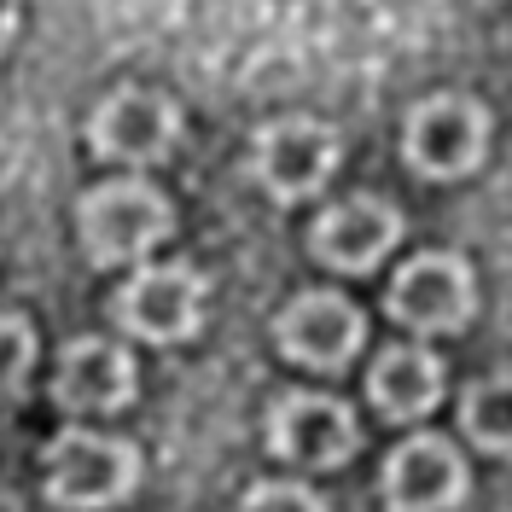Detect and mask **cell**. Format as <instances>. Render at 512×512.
I'll list each match as a JSON object with an SVG mask.
<instances>
[{
  "label": "cell",
  "mask_w": 512,
  "mask_h": 512,
  "mask_svg": "<svg viewBox=\"0 0 512 512\" xmlns=\"http://www.w3.org/2000/svg\"><path fill=\"white\" fill-rule=\"evenodd\" d=\"M344 158V140L338 128H326L320 117H280L256 134L251 146V175L256 187L280 204H297V198H315L332 169Z\"/></svg>",
  "instance_id": "obj_5"
},
{
  "label": "cell",
  "mask_w": 512,
  "mask_h": 512,
  "mask_svg": "<svg viewBox=\"0 0 512 512\" xmlns=\"http://www.w3.org/2000/svg\"><path fill=\"white\" fill-rule=\"evenodd\" d=\"M466 489H472V466L437 431L402 437L379 466L384 512H454L466 501Z\"/></svg>",
  "instance_id": "obj_7"
},
{
  "label": "cell",
  "mask_w": 512,
  "mask_h": 512,
  "mask_svg": "<svg viewBox=\"0 0 512 512\" xmlns=\"http://www.w3.org/2000/svg\"><path fill=\"white\" fill-rule=\"evenodd\" d=\"M134 355L111 338H70L59 350V373H53V402L64 414H123L134 402Z\"/></svg>",
  "instance_id": "obj_12"
},
{
  "label": "cell",
  "mask_w": 512,
  "mask_h": 512,
  "mask_svg": "<svg viewBox=\"0 0 512 512\" xmlns=\"http://www.w3.org/2000/svg\"><path fill=\"white\" fill-rule=\"evenodd\" d=\"M35 373V326L24 315H0V402H18Z\"/></svg>",
  "instance_id": "obj_15"
},
{
  "label": "cell",
  "mask_w": 512,
  "mask_h": 512,
  "mask_svg": "<svg viewBox=\"0 0 512 512\" xmlns=\"http://www.w3.org/2000/svg\"><path fill=\"white\" fill-rule=\"evenodd\" d=\"M443 361L431 350H419V344H390V350L373 361V373H367V396H373V408H379L390 425H419V419L437 414V402H443Z\"/></svg>",
  "instance_id": "obj_13"
},
{
  "label": "cell",
  "mask_w": 512,
  "mask_h": 512,
  "mask_svg": "<svg viewBox=\"0 0 512 512\" xmlns=\"http://www.w3.org/2000/svg\"><path fill=\"white\" fill-rule=\"evenodd\" d=\"M274 344L309 373H344L350 355L367 344V320L344 291H297L274 320Z\"/></svg>",
  "instance_id": "obj_9"
},
{
  "label": "cell",
  "mask_w": 512,
  "mask_h": 512,
  "mask_svg": "<svg viewBox=\"0 0 512 512\" xmlns=\"http://www.w3.org/2000/svg\"><path fill=\"white\" fill-rule=\"evenodd\" d=\"M18 35V0H0V47Z\"/></svg>",
  "instance_id": "obj_17"
},
{
  "label": "cell",
  "mask_w": 512,
  "mask_h": 512,
  "mask_svg": "<svg viewBox=\"0 0 512 512\" xmlns=\"http://www.w3.org/2000/svg\"><path fill=\"white\" fill-rule=\"evenodd\" d=\"M384 309L396 326H408L419 338H448L466 332L478 315V274L472 262L454 251H425L396 268V280L384 291Z\"/></svg>",
  "instance_id": "obj_3"
},
{
  "label": "cell",
  "mask_w": 512,
  "mask_h": 512,
  "mask_svg": "<svg viewBox=\"0 0 512 512\" xmlns=\"http://www.w3.org/2000/svg\"><path fill=\"white\" fill-rule=\"evenodd\" d=\"M396 239H402L396 204H384L373 192H355V198H338L315 216L309 251H315V262L338 268V274H367L396 251Z\"/></svg>",
  "instance_id": "obj_10"
},
{
  "label": "cell",
  "mask_w": 512,
  "mask_h": 512,
  "mask_svg": "<svg viewBox=\"0 0 512 512\" xmlns=\"http://www.w3.org/2000/svg\"><path fill=\"white\" fill-rule=\"evenodd\" d=\"M239 512H326V501L297 478H256L251 489H245Z\"/></svg>",
  "instance_id": "obj_16"
},
{
  "label": "cell",
  "mask_w": 512,
  "mask_h": 512,
  "mask_svg": "<svg viewBox=\"0 0 512 512\" xmlns=\"http://www.w3.org/2000/svg\"><path fill=\"white\" fill-rule=\"evenodd\" d=\"M262 437H268V454H280L286 466L338 472L361 448V419L350 414V402L326 390H286L262 419Z\"/></svg>",
  "instance_id": "obj_4"
},
{
  "label": "cell",
  "mask_w": 512,
  "mask_h": 512,
  "mask_svg": "<svg viewBox=\"0 0 512 512\" xmlns=\"http://www.w3.org/2000/svg\"><path fill=\"white\" fill-rule=\"evenodd\" d=\"M402 152L419 175L431 181H460L472 175L489 152V117H483L478 99H460V94H437V99H419L408 111V134H402Z\"/></svg>",
  "instance_id": "obj_8"
},
{
  "label": "cell",
  "mask_w": 512,
  "mask_h": 512,
  "mask_svg": "<svg viewBox=\"0 0 512 512\" xmlns=\"http://www.w3.org/2000/svg\"><path fill=\"white\" fill-rule=\"evenodd\" d=\"M76 233H82V251L94 256L99 268L140 262V256H152L175 233V210H169V198L152 181L123 175V181H105V187L82 192Z\"/></svg>",
  "instance_id": "obj_2"
},
{
  "label": "cell",
  "mask_w": 512,
  "mask_h": 512,
  "mask_svg": "<svg viewBox=\"0 0 512 512\" xmlns=\"http://www.w3.org/2000/svg\"><path fill=\"white\" fill-rule=\"evenodd\" d=\"M111 315L140 344H187L198 332V320H204V280L187 262L134 268L111 297Z\"/></svg>",
  "instance_id": "obj_6"
},
{
  "label": "cell",
  "mask_w": 512,
  "mask_h": 512,
  "mask_svg": "<svg viewBox=\"0 0 512 512\" xmlns=\"http://www.w3.org/2000/svg\"><path fill=\"white\" fill-rule=\"evenodd\" d=\"M140 483V448L128 437L94 431V425H64L41 448V489L64 512H105L123 507Z\"/></svg>",
  "instance_id": "obj_1"
},
{
  "label": "cell",
  "mask_w": 512,
  "mask_h": 512,
  "mask_svg": "<svg viewBox=\"0 0 512 512\" xmlns=\"http://www.w3.org/2000/svg\"><path fill=\"white\" fill-rule=\"evenodd\" d=\"M88 140L111 163H158L181 140V111L152 88H117L111 99H99Z\"/></svg>",
  "instance_id": "obj_11"
},
{
  "label": "cell",
  "mask_w": 512,
  "mask_h": 512,
  "mask_svg": "<svg viewBox=\"0 0 512 512\" xmlns=\"http://www.w3.org/2000/svg\"><path fill=\"white\" fill-rule=\"evenodd\" d=\"M460 431L466 443L489 454V460H507L512 448V419H507V373H489V379L466 384L460 390Z\"/></svg>",
  "instance_id": "obj_14"
}]
</instances>
